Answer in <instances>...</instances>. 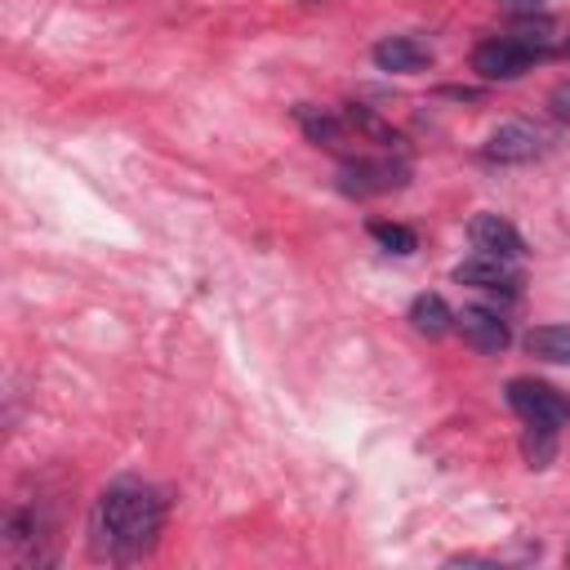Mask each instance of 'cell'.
<instances>
[{
  "label": "cell",
  "instance_id": "cell-16",
  "mask_svg": "<svg viewBox=\"0 0 570 570\" xmlns=\"http://www.w3.org/2000/svg\"><path fill=\"white\" fill-rule=\"evenodd\" d=\"M499 9H508V13H521V18H534V13L543 9V0H499Z\"/></svg>",
  "mask_w": 570,
  "mask_h": 570
},
{
  "label": "cell",
  "instance_id": "cell-2",
  "mask_svg": "<svg viewBox=\"0 0 570 570\" xmlns=\"http://www.w3.org/2000/svg\"><path fill=\"white\" fill-rule=\"evenodd\" d=\"M405 183H410V165L405 160H392V156H379V160L356 156V160H343V169H338V191L343 196H356V200L396 191Z\"/></svg>",
  "mask_w": 570,
  "mask_h": 570
},
{
  "label": "cell",
  "instance_id": "cell-1",
  "mask_svg": "<svg viewBox=\"0 0 570 570\" xmlns=\"http://www.w3.org/2000/svg\"><path fill=\"white\" fill-rule=\"evenodd\" d=\"M165 521V503L156 490L120 481L98 499V534L107 539V552L116 557H138L156 543Z\"/></svg>",
  "mask_w": 570,
  "mask_h": 570
},
{
  "label": "cell",
  "instance_id": "cell-13",
  "mask_svg": "<svg viewBox=\"0 0 570 570\" xmlns=\"http://www.w3.org/2000/svg\"><path fill=\"white\" fill-rule=\"evenodd\" d=\"M521 450H525V463L530 468H548L552 454H557V428L552 423H525Z\"/></svg>",
  "mask_w": 570,
  "mask_h": 570
},
{
  "label": "cell",
  "instance_id": "cell-7",
  "mask_svg": "<svg viewBox=\"0 0 570 570\" xmlns=\"http://www.w3.org/2000/svg\"><path fill=\"white\" fill-rule=\"evenodd\" d=\"M454 281L459 285H476V289H517L521 285V272H517V258H499V254H472L454 267Z\"/></svg>",
  "mask_w": 570,
  "mask_h": 570
},
{
  "label": "cell",
  "instance_id": "cell-11",
  "mask_svg": "<svg viewBox=\"0 0 570 570\" xmlns=\"http://www.w3.org/2000/svg\"><path fill=\"white\" fill-rule=\"evenodd\" d=\"M410 325L419 334H428V338H441L445 330H454V312H450V303L441 294H419L410 303Z\"/></svg>",
  "mask_w": 570,
  "mask_h": 570
},
{
  "label": "cell",
  "instance_id": "cell-6",
  "mask_svg": "<svg viewBox=\"0 0 570 570\" xmlns=\"http://www.w3.org/2000/svg\"><path fill=\"white\" fill-rule=\"evenodd\" d=\"M454 330L463 334L468 347H476L485 356H499L508 347V338H512L508 334V321L499 312H490V307H463V312H454Z\"/></svg>",
  "mask_w": 570,
  "mask_h": 570
},
{
  "label": "cell",
  "instance_id": "cell-14",
  "mask_svg": "<svg viewBox=\"0 0 570 570\" xmlns=\"http://www.w3.org/2000/svg\"><path fill=\"white\" fill-rule=\"evenodd\" d=\"M370 236H374L387 254H414V249H419V236H414L410 227H401V223H370Z\"/></svg>",
  "mask_w": 570,
  "mask_h": 570
},
{
  "label": "cell",
  "instance_id": "cell-3",
  "mask_svg": "<svg viewBox=\"0 0 570 570\" xmlns=\"http://www.w3.org/2000/svg\"><path fill=\"white\" fill-rule=\"evenodd\" d=\"M503 392H508V405H512L525 423H552V428L570 423V401H566L557 387L539 383V379H512Z\"/></svg>",
  "mask_w": 570,
  "mask_h": 570
},
{
  "label": "cell",
  "instance_id": "cell-4",
  "mask_svg": "<svg viewBox=\"0 0 570 570\" xmlns=\"http://www.w3.org/2000/svg\"><path fill=\"white\" fill-rule=\"evenodd\" d=\"M534 62V49L521 40H485L472 49V71L481 80H517Z\"/></svg>",
  "mask_w": 570,
  "mask_h": 570
},
{
  "label": "cell",
  "instance_id": "cell-15",
  "mask_svg": "<svg viewBox=\"0 0 570 570\" xmlns=\"http://www.w3.org/2000/svg\"><path fill=\"white\" fill-rule=\"evenodd\" d=\"M548 102H552V111H557V116L570 125V80H561V85L552 89V98H548Z\"/></svg>",
  "mask_w": 570,
  "mask_h": 570
},
{
  "label": "cell",
  "instance_id": "cell-12",
  "mask_svg": "<svg viewBox=\"0 0 570 570\" xmlns=\"http://www.w3.org/2000/svg\"><path fill=\"white\" fill-rule=\"evenodd\" d=\"M525 352L552 365H570V325H534L525 334Z\"/></svg>",
  "mask_w": 570,
  "mask_h": 570
},
{
  "label": "cell",
  "instance_id": "cell-10",
  "mask_svg": "<svg viewBox=\"0 0 570 570\" xmlns=\"http://www.w3.org/2000/svg\"><path fill=\"white\" fill-rule=\"evenodd\" d=\"M294 116H298L303 134H307L316 147H330V151H338V147L347 142V120H343V116H334V111H321V107H307V102H303Z\"/></svg>",
  "mask_w": 570,
  "mask_h": 570
},
{
  "label": "cell",
  "instance_id": "cell-9",
  "mask_svg": "<svg viewBox=\"0 0 570 570\" xmlns=\"http://www.w3.org/2000/svg\"><path fill=\"white\" fill-rule=\"evenodd\" d=\"M374 62H379L383 71L414 76V71H423V67L432 62V53H428V45H419L414 36H387V40L374 45Z\"/></svg>",
  "mask_w": 570,
  "mask_h": 570
},
{
  "label": "cell",
  "instance_id": "cell-5",
  "mask_svg": "<svg viewBox=\"0 0 570 570\" xmlns=\"http://www.w3.org/2000/svg\"><path fill=\"white\" fill-rule=\"evenodd\" d=\"M539 151H543V138H539V129L525 125V120L499 125V129L485 138V147H481V156H485V160H499V165H521V160H534Z\"/></svg>",
  "mask_w": 570,
  "mask_h": 570
},
{
  "label": "cell",
  "instance_id": "cell-8",
  "mask_svg": "<svg viewBox=\"0 0 570 570\" xmlns=\"http://www.w3.org/2000/svg\"><path fill=\"white\" fill-rule=\"evenodd\" d=\"M468 236H472V245H476L481 254H499V258H521V254H525L521 232H517L508 218H499V214H476V218L468 223Z\"/></svg>",
  "mask_w": 570,
  "mask_h": 570
}]
</instances>
